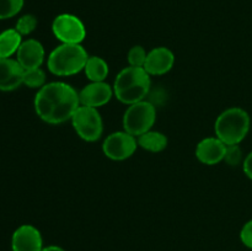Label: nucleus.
<instances>
[{"instance_id": "6", "label": "nucleus", "mask_w": 252, "mask_h": 251, "mask_svg": "<svg viewBox=\"0 0 252 251\" xmlns=\"http://www.w3.org/2000/svg\"><path fill=\"white\" fill-rule=\"evenodd\" d=\"M70 123L76 135L88 143L97 142L103 134V120L97 108L80 105L74 112Z\"/></svg>"}, {"instance_id": "7", "label": "nucleus", "mask_w": 252, "mask_h": 251, "mask_svg": "<svg viewBox=\"0 0 252 251\" xmlns=\"http://www.w3.org/2000/svg\"><path fill=\"white\" fill-rule=\"evenodd\" d=\"M52 32L61 43L81 44L86 38L85 24L76 15L59 14L52 22Z\"/></svg>"}, {"instance_id": "24", "label": "nucleus", "mask_w": 252, "mask_h": 251, "mask_svg": "<svg viewBox=\"0 0 252 251\" xmlns=\"http://www.w3.org/2000/svg\"><path fill=\"white\" fill-rule=\"evenodd\" d=\"M243 171L244 174L246 175V177H249V179L252 180V150L248 155H246L245 159H244Z\"/></svg>"}, {"instance_id": "25", "label": "nucleus", "mask_w": 252, "mask_h": 251, "mask_svg": "<svg viewBox=\"0 0 252 251\" xmlns=\"http://www.w3.org/2000/svg\"><path fill=\"white\" fill-rule=\"evenodd\" d=\"M42 251H65L63 248L57 245H49V246H44L43 250Z\"/></svg>"}, {"instance_id": "20", "label": "nucleus", "mask_w": 252, "mask_h": 251, "mask_svg": "<svg viewBox=\"0 0 252 251\" xmlns=\"http://www.w3.org/2000/svg\"><path fill=\"white\" fill-rule=\"evenodd\" d=\"M37 25H38V20H37V17L34 15L25 14L19 17V20L16 21V25H15V30L22 37H25L31 34L37 29Z\"/></svg>"}, {"instance_id": "23", "label": "nucleus", "mask_w": 252, "mask_h": 251, "mask_svg": "<svg viewBox=\"0 0 252 251\" xmlns=\"http://www.w3.org/2000/svg\"><path fill=\"white\" fill-rule=\"evenodd\" d=\"M240 240L246 248L252 249V219L246 221L240 230Z\"/></svg>"}, {"instance_id": "12", "label": "nucleus", "mask_w": 252, "mask_h": 251, "mask_svg": "<svg viewBox=\"0 0 252 251\" xmlns=\"http://www.w3.org/2000/svg\"><path fill=\"white\" fill-rule=\"evenodd\" d=\"M15 59L19 62L24 70L42 68V64L46 62V49L38 39H24Z\"/></svg>"}, {"instance_id": "2", "label": "nucleus", "mask_w": 252, "mask_h": 251, "mask_svg": "<svg viewBox=\"0 0 252 251\" xmlns=\"http://www.w3.org/2000/svg\"><path fill=\"white\" fill-rule=\"evenodd\" d=\"M112 86L115 97L129 106L147 100L152 89V76L144 68L126 66L117 74Z\"/></svg>"}, {"instance_id": "9", "label": "nucleus", "mask_w": 252, "mask_h": 251, "mask_svg": "<svg viewBox=\"0 0 252 251\" xmlns=\"http://www.w3.org/2000/svg\"><path fill=\"white\" fill-rule=\"evenodd\" d=\"M115 96L113 86L106 81H96L90 83L79 90V101L81 106H88L93 108H100L107 105L111 98Z\"/></svg>"}, {"instance_id": "11", "label": "nucleus", "mask_w": 252, "mask_h": 251, "mask_svg": "<svg viewBox=\"0 0 252 251\" xmlns=\"http://www.w3.org/2000/svg\"><path fill=\"white\" fill-rule=\"evenodd\" d=\"M42 234L31 224H22L11 236V251H42L43 250Z\"/></svg>"}, {"instance_id": "15", "label": "nucleus", "mask_w": 252, "mask_h": 251, "mask_svg": "<svg viewBox=\"0 0 252 251\" xmlns=\"http://www.w3.org/2000/svg\"><path fill=\"white\" fill-rule=\"evenodd\" d=\"M138 147L149 153H161L169 145L167 135L159 130L150 129L137 138Z\"/></svg>"}, {"instance_id": "21", "label": "nucleus", "mask_w": 252, "mask_h": 251, "mask_svg": "<svg viewBox=\"0 0 252 251\" xmlns=\"http://www.w3.org/2000/svg\"><path fill=\"white\" fill-rule=\"evenodd\" d=\"M148 52L140 44L130 47L127 53V63L128 66H134V68H144L145 61H147Z\"/></svg>"}, {"instance_id": "17", "label": "nucleus", "mask_w": 252, "mask_h": 251, "mask_svg": "<svg viewBox=\"0 0 252 251\" xmlns=\"http://www.w3.org/2000/svg\"><path fill=\"white\" fill-rule=\"evenodd\" d=\"M22 36L15 29H7L0 33V58H11L16 56L22 43Z\"/></svg>"}, {"instance_id": "13", "label": "nucleus", "mask_w": 252, "mask_h": 251, "mask_svg": "<svg viewBox=\"0 0 252 251\" xmlns=\"http://www.w3.org/2000/svg\"><path fill=\"white\" fill-rule=\"evenodd\" d=\"M226 144L221 142L218 137L203 138L196 145L194 155L201 164L213 166L224 161L225 157Z\"/></svg>"}, {"instance_id": "14", "label": "nucleus", "mask_w": 252, "mask_h": 251, "mask_svg": "<svg viewBox=\"0 0 252 251\" xmlns=\"http://www.w3.org/2000/svg\"><path fill=\"white\" fill-rule=\"evenodd\" d=\"M24 68L14 58H0V91H14L22 85Z\"/></svg>"}, {"instance_id": "18", "label": "nucleus", "mask_w": 252, "mask_h": 251, "mask_svg": "<svg viewBox=\"0 0 252 251\" xmlns=\"http://www.w3.org/2000/svg\"><path fill=\"white\" fill-rule=\"evenodd\" d=\"M47 84V75L46 71L42 68L29 69L24 71V81L22 85L27 86L30 89H36L39 90Z\"/></svg>"}, {"instance_id": "19", "label": "nucleus", "mask_w": 252, "mask_h": 251, "mask_svg": "<svg viewBox=\"0 0 252 251\" xmlns=\"http://www.w3.org/2000/svg\"><path fill=\"white\" fill-rule=\"evenodd\" d=\"M25 0H0V20L16 16L22 10Z\"/></svg>"}, {"instance_id": "1", "label": "nucleus", "mask_w": 252, "mask_h": 251, "mask_svg": "<svg viewBox=\"0 0 252 251\" xmlns=\"http://www.w3.org/2000/svg\"><path fill=\"white\" fill-rule=\"evenodd\" d=\"M80 106L79 91L64 81H51L37 90L33 108L39 120L58 126L70 122Z\"/></svg>"}, {"instance_id": "16", "label": "nucleus", "mask_w": 252, "mask_h": 251, "mask_svg": "<svg viewBox=\"0 0 252 251\" xmlns=\"http://www.w3.org/2000/svg\"><path fill=\"white\" fill-rule=\"evenodd\" d=\"M84 73L89 81H93V83L106 81L108 74H110V66L102 57L89 56L85 68H84Z\"/></svg>"}, {"instance_id": "8", "label": "nucleus", "mask_w": 252, "mask_h": 251, "mask_svg": "<svg viewBox=\"0 0 252 251\" xmlns=\"http://www.w3.org/2000/svg\"><path fill=\"white\" fill-rule=\"evenodd\" d=\"M137 137L129 134L125 129L110 133L102 143V153L107 159L113 161H123L134 155L138 149Z\"/></svg>"}, {"instance_id": "4", "label": "nucleus", "mask_w": 252, "mask_h": 251, "mask_svg": "<svg viewBox=\"0 0 252 251\" xmlns=\"http://www.w3.org/2000/svg\"><path fill=\"white\" fill-rule=\"evenodd\" d=\"M251 118L241 107H229L219 113L214 122L216 137L226 145L240 144L250 132Z\"/></svg>"}, {"instance_id": "5", "label": "nucleus", "mask_w": 252, "mask_h": 251, "mask_svg": "<svg viewBox=\"0 0 252 251\" xmlns=\"http://www.w3.org/2000/svg\"><path fill=\"white\" fill-rule=\"evenodd\" d=\"M157 122V107L153 102L143 100L127 107L122 118L123 129L134 137L153 129Z\"/></svg>"}, {"instance_id": "22", "label": "nucleus", "mask_w": 252, "mask_h": 251, "mask_svg": "<svg viewBox=\"0 0 252 251\" xmlns=\"http://www.w3.org/2000/svg\"><path fill=\"white\" fill-rule=\"evenodd\" d=\"M244 159L243 150H241L240 144L235 145H226L225 157H224V162L229 166H239L243 165Z\"/></svg>"}, {"instance_id": "10", "label": "nucleus", "mask_w": 252, "mask_h": 251, "mask_svg": "<svg viewBox=\"0 0 252 251\" xmlns=\"http://www.w3.org/2000/svg\"><path fill=\"white\" fill-rule=\"evenodd\" d=\"M175 61L176 57L171 49L164 46L155 47L148 52L144 70L150 76H162L171 71L175 65Z\"/></svg>"}, {"instance_id": "3", "label": "nucleus", "mask_w": 252, "mask_h": 251, "mask_svg": "<svg viewBox=\"0 0 252 251\" xmlns=\"http://www.w3.org/2000/svg\"><path fill=\"white\" fill-rule=\"evenodd\" d=\"M89 54L83 44L61 43L47 57L49 73L61 78L73 76L84 71Z\"/></svg>"}]
</instances>
